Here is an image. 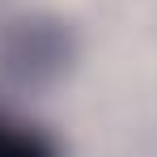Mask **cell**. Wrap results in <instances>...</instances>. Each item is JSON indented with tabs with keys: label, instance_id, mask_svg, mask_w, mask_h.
<instances>
[{
	"label": "cell",
	"instance_id": "6da1fadb",
	"mask_svg": "<svg viewBox=\"0 0 157 157\" xmlns=\"http://www.w3.org/2000/svg\"><path fill=\"white\" fill-rule=\"evenodd\" d=\"M0 157H59V149L38 128L13 123V119L0 115Z\"/></svg>",
	"mask_w": 157,
	"mask_h": 157
}]
</instances>
